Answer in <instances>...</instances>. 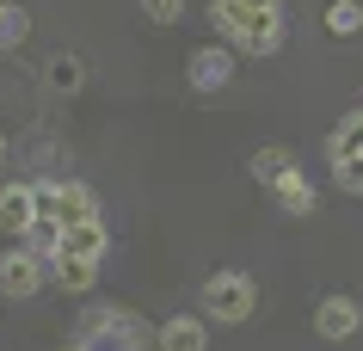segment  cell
<instances>
[{"instance_id":"ffe728a7","label":"cell","mask_w":363,"mask_h":351,"mask_svg":"<svg viewBox=\"0 0 363 351\" xmlns=\"http://www.w3.org/2000/svg\"><path fill=\"white\" fill-rule=\"evenodd\" d=\"M0 155H6V136H0Z\"/></svg>"},{"instance_id":"8992f818","label":"cell","mask_w":363,"mask_h":351,"mask_svg":"<svg viewBox=\"0 0 363 351\" xmlns=\"http://www.w3.org/2000/svg\"><path fill=\"white\" fill-rule=\"evenodd\" d=\"M43 272H50V265H43L25 240H19V247H6V253H0V296H31L43 284Z\"/></svg>"},{"instance_id":"d6986e66","label":"cell","mask_w":363,"mask_h":351,"mask_svg":"<svg viewBox=\"0 0 363 351\" xmlns=\"http://www.w3.org/2000/svg\"><path fill=\"white\" fill-rule=\"evenodd\" d=\"M252 13H277V0H247Z\"/></svg>"},{"instance_id":"30bf717a","label":"cell","mask_w":363,"mask_h":351,"mask_svg":"<svg viewBox=\"0 0 363 351\" xmlns=\"http://www.w3.org/2000/svg\"><path fill=\"white\" fill-rule=\"evenodd\" d=\"M160 351H210V333H203L197 314H172L160 327Z\"/></svg>"},{"instance_id":"5bb4252c","label":"cell","mask_w":363,"mask_h":351,"mask_svg":"<svg viewBox=\"0 0 363 351\" xmlns=\"http://www.w3.org/2000/svg\"><path fill=\"white\" fill-rule=\"evenodd\" d=\"M43 80H50L56 93H80V80H86V62H80L74 50H62V56H50V68H43Z\"/></svg>"},{"instance_id":"e0dca14e","label":"cell","mask_w":363,"mask_h":351,"mask_svg":"<svg viewBox=\"0 0 363 351\" xmlns=\"http://www.w3.org/2000/svg\"><path fill=\"white\" fill-rule=\"evenodd\" d=\"M326 31H333V38H357L363 31V6L357 0H333V6H326Z\"/></svg>"},{"instance_id":"3957f363","label":"cell","mask_w":363,"mask_h":351,"mask_svg":"<svg viewBox=\"0 0 363 351\" xmlns=\"http://www.w3.org/2000/svg\"><path fill=\"white\" fill-rule=\"evenodd\" d=\"M203 308H210L216 321H247V314L259 308V284H252L247 272H216L210 284H203Z\"/></svg>"},{"instance_id":"5b68a950","label":"cell","mask_w":363,"mask_h":351,"mask_svg":"<svg viewBox=\"0 0 363 351\" xmlns=\"http://www.w3.org/2000/svg\"><path fill=\"white\" fill-rule=\"evenodd\" d=\"M326 160H333V179H339L345 191H363V111H351L339 130H333Z\"/></svg>"},{"instance_id":"2e32d148","label":"cell","mask_w":363,"mask_h":351,"mask_svg":"<svg viewBox=\"0 0 363 351\" xmlns=\"http://www.w3.org/2000/svg\"><path fill=\"white\" fill-rule=\"evenodd\" d=\"M25 38H31V13L13 6V0H0V50H19Z\"/></svg>"},{"instance_id":"ac0fdd59","label":"cell","mask_w":363,"mask_h":351,"mask_svg":"<svg viewBox=\"0 0 363 351\" xmlns=\"http://www.w3.org/2000/svg\"><path fill=\"white\" fill-rule=\"evenodd\" d=\"M142 13H148L154 25H172L179 13H185V0H142Z\"/></svg>"},{"instance_id":"7c38bea8","label":"cell","mask_w":363,"mask_h":351,"mask_svg":"<svg viewBox=\"0 0 363 351\" xmlns=\"http://www.w3.org/2000/svg\"><path fill=\"white\" fill-rule=\"evenodd\" d=\"M50 277H56L62 290H86L99 277V259H74V253H56L50 259Z\"/></svg>"},{"instance_id":"9c48e42d","label":"cell","mask_w":363,"mask_h":351,"mask_svg":"<svg viewBox=\"0 0 363 351\" xmlns=\"http://www.w3.org/2000/svg\"><path fill=\"white\" fill-rule=\"evenodd\" d=\"M314 333L320 339H351L357 333V302L351 296H326L320 308H314Z\"/></svg>"},{"instance_id":"ba28073f","label":"cell","mask_w":363,"mask_h":351,"mask_svg":"<svg viewBox=\"0 0 363 351\" xmlns=\"http://www.w3.org/2000/svg\"><path fill=\"white\" fill-rule=\"evenodd\" d=\"M185 74H191V87L197 93H216V87H228V74H234V50H191V62H185Z\"/></svg>"},{"instance_id":"277c9868","label":"cell","mask_w":363,"mask_h":351,"mask_svg":"<svg viewBox=\"0 0 363 351\" xmlns=\"http://www.w3.org/2000/svg\"><path fill=\"white\" fill-rule=\"evenodd\" d=\"M38 216H50L56 228H74V222H99V204L86 185L62 179V185H38Z\"/></svg>"},{"instance_id":"4fadbf2b","label":"cell","mask_w":363,"mask_h":351,"mask_svg":"<svg viewBox=\"0 0 363 351\" xmlns=\"http://www.w3.org/2000/svg\"><path fill=\"white\" fill-rule=\"evenodd\" d=\"M289 173H296L289 148H259V155H252V179H259V185H271V191H277Z\"/></svg>"},{"instance_id":"7a4b0ae2","label":"cell","mask_w":363,"mask_h":351,"mask_svg":"<svg viewBox=\"0 0 363 351\" xmlns=\"http://www.w3.org/2000/svg\"><path fill=\"white\" fill-rule=\"evenodd\" d=\"M210 19H216V31H222L234 50H247V56H271V50L284 43V19H277V13H252L247 0H216Z\"/></svg>"},{"instance_id":"8fae6325","label":"cell","mask_w":363,"mask_h":351,"mask_svg":"<svg viewBox=\"0 0 363 351\" xmlns=\"http://www.w3.org/2000/svg\"><path fill=\"white\" fill-rule=\"evenodd\" d=\"M56 253H74V259H105V222H74L62 228V247ZM50 253V259H56Z\"/></svg>"},{"instance_id":"6da1fadb","label":"cell","mask_w":363,"mask_h":351,"mask_svg":"<svg viewBox=\"0 0 363 351\" xmlns=\"http://www.w3.org/2000/svg\"><path fill=\"white\" fill-rule=\"evenodd\" d=\"M74 351H148V327L130 308L99 302V308H86L74 321Z\"/></svg>"},{"instance_id":"9a60e30c","label":"cell","mask_w":363,"mask_h":351,"mask_svg":"<svg viewBox=\"0 0 363 351\" xmlns=\"http://www.w3.org/2000/svg\"><path fill=\"white\" fill-rule=\"evenodd\" d=\"M271 197H277V210H284V216H308V210H314V185H308L302 173H289Z\"/></svg>"},{"instance_id":"52a82bcc","label":"cell","mask_w":363,"mask_h":351,"mask_svg":"<svg viewBox=\"0 0 363 351\" xmlns=\"http://www.w3.org/2000/svg\"><path fill=\"white\" fill-rule=\"evenodd\" d=\"M38 222V185H0V234H25Z\"/></svg>"}]
</instances>
